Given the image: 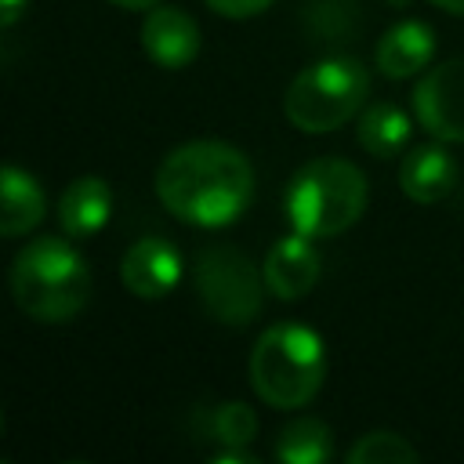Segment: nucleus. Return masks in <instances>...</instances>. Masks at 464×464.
Returning a JSON list of instances; mask_svg holds the SVG:
<instances>
[{
	"instance_id": "obj_1",
	"label": "nucleus",
	"mask_w": 464,
	"mask_h": 464,
	"mask_svg": "<svg viewBox=\"0 0 464 464\" xmlns=\"http://www.w3.org/2000/svg\"><path fill=\"white\" fill-rule=\"evenodd\" d=\"M156 196L178 221L221 228L250 207L254 167L228 141H185L163 156L156 170Z\"/></svg>"
},
{
	"instance_id": "obj_2",
	"label": "nucleus",
	"mask_w": 464,
	"mask_h": 464,
	"mask_svg": "<svg viewBox=\"0 0 464 464\" xmlns=\"http://www.w3.org/2000/svg\"><path fill=\"white\" fill-rule=\"evenodd\" d=\"M11 297L36 323H69L91 301V268L72 243L36 236L11 265Z\"/></svg>"
},
{
	"instance_id": "obj_3",
	"label": "nucleus",
	"mask_w": 464,
	"mask_h": 464,
	"mask_svg": "<svg viewBox=\"0 0 464 464\" xmlns=\"http://www.w3.org/2000/svg\"><path fill=\"white\" fill-rule=\"evenodd\" d=\"M326 377V344L301 323L268 326L250 352V388L272 410L308 406Z\"/></svg>"
},
{
	"instance_id": "obj_4",
	"label": "nucleus",
	"mask_w": 464,
	"mask_h": 464,
	"mask_svg": "<svg viewBox=\"0 0 464 464\" xmlns=\"http://www.w3.org/2000/svg\"><path fill=\"white\" fill-rule=\"evenodd\" d=\"M366 210V178L341 156L304 163L286 185V218L294 232L330 239L352 228Z\"/></svg>"
},
{
	"instance_id": "obj_5",
	"label": "nucleus",
	"mask_w": 464,
	"mask_h": 464,
	"mask_svg": "<svg viewBox=\"0 0 464 464\" xmlns=\"http://www.w3.org/2000/svg\"><path fill=\"white\" fill-rule=\"evenodd\" d=\"M366 91H370V72L355 58L334 54L312 62L290 80L283 94V112L304 134H330L362 112Z\"/></svg>"
},
{
	"instance_id": "obj_6",
	"label": "nucleus",
	"mask_w": 464,
	"mask_h": 464,
	"mask_svg": "<svg viewBox=\"0 0 464 464\" xmlns=\"http://www.w3.org/2000/svg\"><path fill=\"white\" fill-rule=\"evenodd\" d=\"M192 286L203 308L225 326H246L265 304V268H257L239 246L214 243L192 261Z\"/></svg>"
},
{
	"instance_id": "obj_7",
	"label": "nucleus",
	"mask_w": 464,
	"mask_h": 464,
	"mask_svg": "<svg viewBox=\"0 0 464 464\" xmlns=\"http://www.w3.org/2000/svg\"><path fill=\"white\" fill-rule=\"evenodd\" d=\"M413 116L435 141L464 145V58H446L413 87Z\"/></svg>"
},
{
	"instance_id": "obj_8",
	"label": "nucleus",
	"mask_w": 464,
	"mask_h": 464,
	"mask_svg": "<svg viewBox=\"0 0 464 464\" xmlns=\"http://www.w3.org/2000/svg\"><path fill=\"white\" fill-rule=\"evenodd\" d=\"M141 51L160 65V69H185L196 62L203 47V33L196 18L181 7H152L141 22Z\"/></svg>"
},
{
	"instance_id": "obj_9",
	"label": "nucleus",
	"mask_w": 464,
	"mask_h": 464,
	"mask_svg": "<svg viewBox=\"0 0 464 464\" xmlns=\"http://www.w3.org/2000/svg\"><path fill=\"white\" fill-rule=\"evenodd\" d=\"M120 279L123 286L134 294V297H145V301H160L167 297L178 279H181V254L170 239L163 236H145L138 239L123 261H120Z\"/></svg>"
},
{
	"instance_id": "obj_10",
	"label": "nucleus",
	"mask_w": 464,
	"mask_h": 464,
	"mask_svg": "<svg viewBox=\"0 0 464 464\" xmlns=\"http://www.w3.org/2000/svg\"><path fill=\"white\" fill-rule=\"evenodd\" d=\"M265 283L279 301H297L319 283V250L312 246V236L294 232L283 236L268 254H265Z\"/></svg>"
},
{
	"instance_id": "obj_11",
	"label": "nucleus",
	"mask_w": 464,
	"mask_h": 464,
	"mask_svg": "<svg viewBox=\"0 0 464 464\" xmlns=\"http://www.w3.org/2000/svg\"><path fill=\"white\" fill-rule=\"evenodd\" d=\"M435 54V33L428 22L420 18H406V22H395L392 29H384V36L377 40V69L388 76V80H406V76H417Z\"/></svg>"
},
{
	"instance_id": "obj_12",
	"label": "nucleus",
	"mask_w": 464,
	"mask_h": 464,
	"mask_svg": "<svg viewBox=\"0 0 464 464\" xmlns=\"http://www.w3.org/2000/svg\"><path fill=\"white\" fill-rule=\"evenodd\" d=\"M457 185V160L442 145H417L406 152L399 170V188L413 203H439Z\"/></svg>"
},
{
	"instance_id": "obj_13",
	"label": "nucleus",
	"mask_w": 464,
	"mask_h": 464,
	"mask_svg": "<svg viewBox=\"0 0 464 464\" xmlns=\"http://www.w3.org/2000/svg\"><path fill=\"white\" fill-rule=\"evenodd\" d=\"M112 214V192H109V181L105 178H94V174H83L76 178L62 199H58V221H62V232L72 236V239H87V236H98L105 228Z\"/></svg>"
},
{
	"instance_id": "obj_14",
	"label": "nucleus",
	"mask_w": 464,
	"mask_h": 464,
	"mask_svg": "<svg viewBox=\"0 0 464 464\" xmlns=\"http://www.w3.org/2000/svg\"><path fill=\"white\" fill-rule=\"evenodd\" d=\"M0 185H4L0 232H4L7 239L33 232V228L44 221V214H47V196H44L40 181H36L29 170H22V167L7 163V167H4V174H0Z\"/></svg>"
},
{
	"instance_id": "obj_15",
	"label": "nucleus",
	"mask_w": 464,
	"mask_h": 464,
	"mask_svg": "<svg viewBox=\"0 0 464 464\" xmlns=\"http://www.w3.org/2000/svg\"><path fill=\"white\" fill-rule=\"evenodd\" d=\"M410 130H413V123H410L406 109H399V105H392V102L366 105V109L359 112V127H355L359 145H362L370 156H381V160L402 152L406 141H410Z\"/></svg>"
},
{
	"instance_id": "obj_16",
	"label": "nucleus",
	"mask_w": 464,
	"mask_h": 464,
	"mask_svg": "<svg viewBox=\"0 0 464 464\" xmlns=\"http://www.w3.org/2000/svg\"><path fill=\"white\" fill-rule=\"evenodd\" d=\"M276 457L283 464H326L334 457V435L319 417L290 420L276 439Z\"/></svg>"
},
{
	"instance_id": "obj_17",
	"label": "nucleus",
	"mask_w": 464,
	"mask_h": 464,
	"mask_svg": "<svg viewBox=\"0 0 464 464\" xmlns=\"http://www.w3.org/2000/svg\"><path fill=\"white\" fill-rule=\"evenodd\" d=\"M203 428H207V435L214 442L246 450L254 442V435H257V413L246 402H239V399L218 402L210 413H203Z\"/></svg>"
},
{
	"instance_id": "obj_18",
	"label": "nucleus",
	"mask_w": 464,
	"mask_h": 464,
	"mask_svg": "<svg viewBox=\"0 0 464 464\" xmlns=\"http://www.w3.org/2000/svg\"><path fill=\"white\" fill-rule=\"evenodd\" d=\"M413 460H420V453L399 431H366L348 450V464H413Z\"/></svg>"
},
{
	"instance_id": "obj_19",
	"label": "nucleus",
	"mask_w": 464,
	"mask_h": 464,
	"mask_svg": "<svg viewBox=\"0 0 464 464\" xmlns=\"http://www.w3.org/2000/svg\"><path fill=\"white\" fill-rule=\"evenodd\" d=\"M276 0H207V7L221 18H254L265 7H272Z\"/></svg>"
},
{
	"instance_id": "obj_20",
	"label": "nucleus",
	"mask_w": 464,
	"mask_h": 464,
	"mask_svg": "<svg viewBox=\"0 0 464 464\" xmlns=\"http://www.w3.org/2000/svg\"><path fill=\"white\" fill-rule=\"evenodd\" d=\"M25 4L29 0H0V22H4V29H11L18 22V14L25 11Z\"/></svg>"
},
{
	"instance_id": "obj_21",
	"label": "nucleus",
	"mask_w": 464,
	"mask_h": 464,
	"mask_svg": "<svg viewBox=\"0 0 464 464\" xmlns=\"http://www.w3.org/2000/svg\"><path fill=\"white\" fill-rule=\"evenodd\" d=\"M109 4H116V7H127V11H152L160 0H109Z\"/></svg>"
},
{
	"instance_id": "obj_22",
	"label": "nucleus",
	"mask_w": 464,
	"mask_h": 464,
	"mask_svg": "<svg viewBox=\"0 0 464 464\" xmlns=\"http://www.w3.org/2000/svg\"><path fill=\"white\" fill-rule=\"evenodd\" d=\"M435 7H442V11H450V14H464V0H431Z\"/></svg>"
},
{
	"instance_id": "obj_23",
	"label": "nucleus",
	"mask_w": 464,
	"mask_h": 464,
	"mask_svg": "<svg viewBox=\"0 0 464 464\" xmlns=\"http://www.w3.org/2000/svg\"><path fill=\"white\" fill-rule=\"evenodd\" d=\"M392 4H395V7H402V4H410V0H392Z\"/></svg>"
}]
</instances>
